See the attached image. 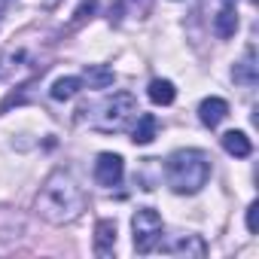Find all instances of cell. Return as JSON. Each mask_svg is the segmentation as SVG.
Masks as SVG:
<instances>
[{
  "label": "cell",
  "instance_id": "12",
  "mask_svg": "<svg viewBox=\"0 0 259 259\" xmlns=\"http://www.w3.org/2000/svg\"><path fill=\"white\" fill-rule=\"evenodd\" d=\"M156 132H159V119H156L153 113H141V116H138V125H135L132 141H135L138 147H147V144L156 141Z\"/></svg>",
  "mask_w": 259,
  "mask_h": 259
},
{
  "label": "cell",
  "instance_id": "7",
  "mask_svg": "<svg viewBox=\"0 0 259 259\" xmlns=\"http://www.w3.org/2000/svg\"><path fill=\"white\" fill-rule=\"evenodd\" d=\"M226 116H229V104H226L223 98H204L201 107H198V119H201V125H207V128H217Z\"/></svg>",
  "mask_w": 259,
  "mask_h": 259
},
{
  "label": "cell",
  "instance_id": "3",
  "mask_svg": "<svg viewBox=\"0 0 259 259\" xmlns=\"http://www.w3.org/2000/svg\"><path fill=\"white\" fill-rule=\"evenodd\" d=\"M138 113H141V110H138V98H135L132 92H116L113 98H107V101L101 104V110H98V116H95L92 125L98 128V132L119 135V132H125L128 122H132Z\"/></svg>",
  "mask_w": 259,
  "mask_h": 259
},
{
  "label": "cell",
  "instance_id": "9",
  "mask_svg": "<svg viewBox=\"0 0 259 259\" xmlns=\"http://www.w3.org/2000/svg\"><path fill=\"white\" fill-rule=\"evenodd\" d=\"M232 79L238 82V85H256V52H253V46L244 52V58L232 67Z\"/></svg>",
  "mask_w": 259,
  "mask_h": 259
},
{
  "label": "cell",
  "instance_id": "6",
  "mask_svg": "<svg viewBox=\"0 0 259 259\" xmlns=\"http://www.w3.org/2000/svg\"><path fill=\"white\" fill-rule=\"evenodd\" d=\"M162 253L168 256H186V259H204L207 256V244L201 235H177L168 244H162Z\"/></svg>",
  "mask_w": 259,
  "mask_h": 259
},
{
  "label": "cell",
  "instance_id": "14",
  "mask_svg": "<svg viewBox=\"0 0 259 259\" xmlns=\"http://www.w3.org/2000/svg\"><path fill=\"white\" fill-rule=\"evenodd\" d=\"M147 95H150V101H153V104L168 107V104H174L177 89H174V82H171V79H153V82H150V89H147Z\"/></svg>",
  "mask_w": 259,
  "mask_h": 259
},
{
  "label": "cell",
  "instance_id": "2",
  "mask_svg": "<svg viewBox=\"0 0 259 259\" xmlns=\"http://www.w3.org/2000/svg\"><path fill=\"white\" fill-rule=\"evenodd\" d=\"M210 180V156L201 150H177L165 162V183L177 195H195Z\"/></svg>",
  "mask_w": 259,
  "mask_h": 259
},
{
  "label": "cell",
  "instance_id": "4",
  "mask_svg": "<svg viewBox=\"0 0 259 259\" xmlns=\"http://www.w3.org/2000/svg\"><path fill=\"white\" fill-rule=\"evenodd\" d=\"M132 232H135V250L138 253H150L162 241V217H159V210L141 207L132 217Z\"/></svg>",
  "mask_w": 259,
  "mask_h": 259
},
{
  "label": "cell",
  "instance_id": "5",
  "mask_svg": "<svg viewBox=\"0 0 259 259\" xmlns=\"http://www.w3.org/2000/svg\"><path fill=\"white\" fill-rule=\"evenodd\" d=\"M122 177H125V162H122V156H116V153H101L98 156V162H95V180H98V186H119L122 183Z\"/></svg>",
  "mask_w": 259,
  "mask_h": 259
},
{
  "label": "cell",
  "instance_id": "16",
  "mask_svg": "<svg viewBox=\"0 0 259 259\" xmlns=\"http://www.w3.org/2000/svg\"><path fill=\"white\" fill-rule=\"evenodd\" d=\"M98 10V0H82V4L76 7V13H73V25H79V22H85L92 13Z\"/></svg>",
  "mask_w": 259,
  "mask_h": 259
},
{
  "label": "cell",
  "instance_id": "15",
  "mask_svg": "<svg viewBox=\"0 0 259 259\" xmlns=\"http://www.w3.org/2000/svg\"><path fill=\"white\" fill-rule=\"evenodd\" d=\"M79 89H82V79H79V76H61V79L52 82L49 98H52V101H70Z\"/></svg>",
  "mask_w": 259,
  "mask_h": 259
},
{
  "label": "cell",
  "instance_id": "17",
  "mask_svg": "<svg viewBox=\"0 0 259 259\" xmlns=\"http://www.w3.org/2000/svg\"><path fill=\"white\" fill-rule=\"evenodd\" d=\"M256 210H259V204L253 201V204L247 207V232H250V235H256Z\"/></svg>",
  "mask_w": 259,
  "mask_h": 259
},
{
  "label": "cell",
  "instance_id": "18",
  "mask_svg": "<svg viewBox=\"0 0 259 259\" xmlns=\"http://www.w3.org/2000/svg\"><path fill=\"white\" fill-rule=\"evenodd\" d=\"M226 4H235V0H226Z\"/></svg>",
  "mask_w": 259,
  "mask_h": 259
},
{
  "label": "cell",
  "instance_id": "19",
  "mask_svg": "<svg viewBox=\"0 0 259 259\" xmlns=\"http://www.w3.org/2000/svg\"><path fill=\"white\" fill-rule=\"evenodd\" d=\"M0 22H4V16H0Z\"/></svg>",
  "mask_w": 259,
  "mask_h": 259
},
{
  "label": "cell",
  "instance_id": "13",
  "mask_svg": "<svg viewBox=\"0 0 259 259\" xmlns=\"http://www.w3.org/2000/svg\"><path fill=\"white\" fill-rule=\"evenodd\" d=\"M89 89H107V85H113V70L107 67V64H85V70H82V76H79Z\"/></svg>",
  "mask_w": 259,
  "mask_h": 259
},
{
  "label": "cell",
  "instance_id": "11",
  "mask_svg": "<svg viewBox=\"0 0 259 259\" xmlns=\"http://www.w3.org/2000/svg\"><path fill=\"white\" fill-rule=\"evenodd\" d=\"M220 144H223V150H226L229 156H235V159H247V156L253 153V144H250V138H247L244 132H226V135L220 138Z\"/></svg>",
  "mask_w": 259,
  "mask_h": 259
},
{
  "label": "cell",
  "instance_id": "8",
  "mask_svg": "<svg viewBox=\"0 0 259 259\" xmlns=\"http://www.w3.org/2000/svg\"><path fill=\"white\" fill-rule=\"evenodd\" d=\"M116 250V223L113 220H98L95 226V253L98 256H113Z\"/></svg>",
  "mask_w": 259,
  "mask_h": 259
},
{
  "label": "cell",
  "instance_id": "10",
  "mask_svg": "<svg viewBox=\"0 0 259 259\" xmlns=\"http://www.w3.org/2000/svg\"><path fill=\"white\" fill-rule=\"evenodd\" d=\"M213 31H217L220 40L235 37V31H238V13H235V4H226V7L213 16Z\"/></svg>",
  "mask_w": 259,
  "mask_h": 259
},
{
  "label": "cell",
  "instance_id": "1",
  "mask_svg": "<svg viewBox=\"0 0 259 259\" xmlns=\"http://www.w3.org/2000/svg\"><path fill=\"white\" fill-rule=\"evenodd\" d=\"M37 213L52 223V226H64V223H73L82 210H85V192L79 186V180L67 171V168H55L43 186H40V195H37Z\"/></svg>",
  "mask_w": 259,
  "mask_h": 259
}]
</instances>
